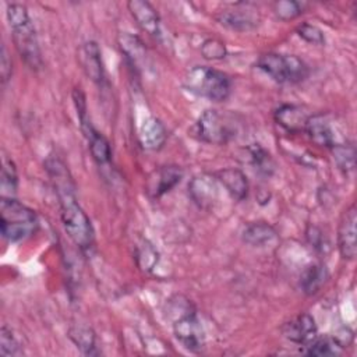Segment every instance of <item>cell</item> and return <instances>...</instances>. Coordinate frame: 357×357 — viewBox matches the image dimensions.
Returning <instances> with one entry per match:
<instances>
[{
    "label": "cell",
    "mask_w": 357,
    "mask_h": 357,
    "mask_svg": "<svg viewBox=\"0 0 357 357\" xmlns=\"http://www.w3.org/2000/svg\"><path fill=\"white\" fill-rule=\"evenodd\" d=\"M308 116L305 109L297 105H282L275 112L276 123L289 132L304 131Z\"/></svg>",
    "instance_id": "17"
},
{
    "label": "cell",
    "mask_w": 357,
    "mask_h": 357,
    "mask_svg": "<svg viewBox=\"0 0 357 357\" xmlns=\"http://www.w3.org/2000/svg\"><path fill=\"white\" fill-rule=\"evenodd\" d=\"M56 194L59 197L60 216L67 236L81 250L91 248L93 244L95 231L88 215L77 202L75 185L56 190Z\"/></svg>",
    "instance_id": "1"
},
{
    "label": "cell",
    "mask_w": 357,
    "mask_h": 357,
    "mask_svg": "<svg viewBox=\"0 0 357 357\" xmlns=\"http://www.w3.org/2000/svg\"><path fill=\"white\" fill-rule=\"evenodd\" d=\"M333 159L340 170L344 173L351 172L356 165V151L353 145H344V144H335L332 148Z\"/></svg>",
    "instance_id": "28"
},
{
    "label": "cell",
    "mask_w": 357,
    "mask_h": 357,
    "mask_svg": "<svg viewBox=\"0 0 357 357\" xmlns=\"http://www.w3.org/2000/svg\"><path fill=\"white\" fill-rule=\"evenodd\" d=\"M79 59L85 74L96 84H102L105 79V70L102 63L100 49L96 42H85L79 52Z\"/></svg>",
    "instance_id": "14"
},
{
    "label": "cell",
    "mask_w": 357,
    "mask_h": 357,
    "mask_svg": "<svg viewBox=\"0 0 357 357\" xmlns=\"http://www.w3.org/2000/svg\"><path fill=\"white\" fill-rule=\"evenodd\" d=\"M307 238H308L310 244H311L315 250L324 251V247H325V245H324V244H325V241H324V234H322V231H321L318 227L310 226L308 230H307Z\"/></svg>",
    "instance_id": "35"
},
{
    "label": "cell",
    "mask_w": 357,
    "mask_h": 357,
    "mask_svg": "<svg viewBox=\"0 0 357 357\" xmlns=\"http://www.w3.org/2000/svg\"><path fill=\"white\" fill-rule=\"evenodd\" d=\"M158 259H159L158 251L153 248V245L148 240H142L135 245V261L142 271L145 272L152 271L158 264Z\"/></svg>",
    "instance_id": "27"
},
{
    "label": "cell",
    "mask_w": 357,
    "mask_h": 357,
    "mask_svg": "<svg viewBox=\"0 0 357 357\" xmlns=\"http://www.w3.org/2000/svg\"><path fill=\"white\" fill-rule=\"evenodd\" d=\"M173 333L188 351L199 353L205 346V332L195 311L173 319Z\"/></svg>",
    "instance_id": "6"
},
{
    "label": "cell",
    "mask_w": 357,
    "mask_h": 357,
    "mask_svg": "<svg viewBox=\"0 0 357 357\" xmlns=\"http://www.w3.org/2000/svg\"><path fill=\"white\" fill-rule=\"evenodd\" d=\"M139 141L146 149H159L166 141V130L156 117H146L139 127Z\"/></svg>",
    "instance_id": "18"
},
{
    "label": "cell",
    "mask_w": 357,
    "mask_h": 357,
    "mask_svg": "<svg viewBox=\"0 0 357 357\" xmlns=\"http://www.w3.org/2000/svg\"><path fill=\"white\" fill-rule=\"evenodd\" d=\"M68 337L71 339V342L77 346V349L82 354H85V356H98L99 354V350L95 346L96 337L91 328L84 326V325L71 326L68 329Z\"/></svg>",
    "instance_id": "21"
},
{
    "label": "cell",
    "mask_w": 357,
    "mask_h": 357,
    "mask_svg": "<svg viewBox=\"0 0 357 357\" xmlns=\"http://www.w3.org/2000/svg\"><path fill=\"white\" fill-rule=\"evenodd\" d=\"M119 43H120L121 52L126 54V57H127L132 64H138L141 60H144L145 47H144L142 42L139 40V38L132 36V35L124 32V33L120 35Z\"/></svg>",
    "instance_id": "24"
},
{
    "label": "cell",
    "mask_w": 357,
    "mask_h": 357,
    "mask_svg": "<svg viewBox=\"0 0 357 357\" xmlns=\"http://www.w3.org/2000/svg\"><path fill=\"white\" fill-rule=\"evenodd\" d=\"M128 11L131 13L132 18L137 21L139 28L149 35H159V15L156 10L149 4L148 1L144 0H131L127 3Z\"/></svg>",
    "instance_id": "13"
},
{
    "label": "cell",
    "mask_w": 357,
    "mask_h": 357,
    "mask_svg": "<svg viewBox=\"0 0 357 357\" xmlns=\"http://www.w3.org/2000/svg\"><path fill=\"white\" fill-rule=\"evenodd\" d=\"M328 268L324 264L308 265L300 279V286L303 291L308 296L315 294L328 279Z\"/></svg>",
    "instance_id": "20"
},
{
    "label": "cell",
    "mask_w": 357,
    "mask_h": 357,
    "mask_svg": "<svg viewBox=\"0 0 357 357\" xmlns=\"http://www.w3.org/2000/svg\"><path fill=\"white\" fill-rule=\"evenodd\" d=\"M17 169L11 159H7L3 156L1 163V174H0V188H1V197H13L17 191Z\"/></svg>",
    "instance_id": "25"
},
{
    "label": "cell",
    "mask_w": 357,
    "mask_h": 357,
    "mask_svg": "<svg viewBox=\"0 0 357 357\" xmlns=\"http://www.w3.org/2000/svg\"><path fill=\"white\" fill-rule=\"evenodd\" d=\"M183 178V170L178 166L169 165L155 169L146 178V192L151 198H159L176 187Z\"/></svg>",
    "instance_id": "8"
},
{
    "label": "cell",
    "mask_w": 357,
    "mask_h": 357,
    "mask_svg": "<svg viewBox=\"0 0 357 357\" xmlns=\"http://www.w3.org/2000/svg\"><path fill=\"white\" fill-rule=\"evenodd\" d=\"M257 67L279 84H298L308 77L307 64L293 54L265 53L257 60Z\"/></svg>",
    "instance_id": "4"
},
{
    "label": "cell",
    "mask_w": 357,
    "mask_h": 357,
    "mask_svg": "<svg viewBox=\"0 0 357 357\" xmlns=\"http://www.w3.org/2000/svg\"><path fill=\"white\" fill-rule=\"evenodd\" d=\"M250 163L252 167L264 176H271L275 170V162L268 151H265L259 144H254L247 148Z\"/></svg>",
    "instance_id": "22"
},
{
    "label": "cell",
    "mask_w": 357,
    "mask_h": 357,
    "mask_svg": "<svg viewBox=\"0 0 357 357\" xmlns=\"http://www.w3.org/2000/svg\"><path fill=\"white\" fill-rule=\"evenodd\" d=\"M356 222H357V212L356 205L351 204L342 215L339 231H337V244L339 252L344 259H353L357 252L356 245Z\"/></svg>",
    "instance_id": "9"
},
{
    "label": "cell",
    "mask_w": 357,
    "mask_h": 357,
    "mask_svg": "<svg viewBox=\"0 0 357 357\" xmlns=\"http://www.w3.org/2000/svg\"><path fill=\"white\" fill-rule=\"evenodd\" d=\"M6 15H7V21H8V25H10L11 29H14L17 26H21V25L31 21L26 8L22 4H15V3L10 4L7 7Z\"/></svg>",
    "instance_id": "33"
},
{
    "label": "cell",
    "mask_w": 357,
    "mask_h": 357,
    "mask_svg": "<svg viewBox=\"0 0 357 357\" xmlns=\"http://www.w3.org/2000/svg\"><path fill=\"white\" fill-rule=\"evenodd\" d=\"M278 237L276 230L265 222H254L244 227L241 233V238L244 243L254 245V247H262L266 244H271Z\"/></svg>",
    "instance_id": "19"
},
{
    "label": "cell",
    "mask_w": 357,
    "mask_h": 357,
    "mask_svg": "<svg viewBox=\"0 0 357 357\" xmlns=\"http://www.w3.org/2000/svg\"><path fill=\"white\" fill-rule=\"evenodd\" d=\"M237 123L233 116L220 113L215 109L205 110L197 124L195 134L198 139L206 144L223 145L236 137Z\"/></svg>",
    "instance_id": "5"
},
{
    "label": "cell",
    "mask_w": 357,
    "mask_h": 357,
    "mask_svg": "<svg viewBox=\"0 0 357 357\" xmlns=\"http://www.w3.org/2000/svg\"><path fill=\"white\" fill-rule=\"evenodd\" d=\"M184 86L191 93L213 102L226 100L231 91L229 75L208 66L192 67L184 78Z\"/></svg>",
    "instance_id": "3"
},
{
    "label": "cell",
    "mask_w": 357,
    "mask_h": 357,
    "mask_svg": "<svg viewBox=\"0 0 357 357\" xmlns=\"http://www.w3.org/2000/svg\"><path fill=\"white\" fill-rule=\"evenodd\" d=\"M38 219L35 212L14 197L0 198V230L11 243L21 241L35 233Z\"/></svg>",
    "instance_id": "2"
},
{
    "label": "cell",
    "mask_w": 357,
    "mask_h": 357,
    "mask_svg": "<svg viewBox=\"0 0 357 357\" xmlns=\"http://www.w3.org/2000/svg\"><path fill=\"white\" fill-rule=\"evenodd\" d=\"M89 144V151L93 160L99 165H105L112 158V149L109 141L96 130H93L88 137H85Z\"/></svg>",
    "instance_id": "23"
},
{
    "label": "cell",
    "mask_w": 357,
    "mask_h": 357,
    "mask_svg": "<svg viewBox=\"0 0 357 357\" xmlns=\"http://www.w3.org/2000/svg\"><path fill=\"white\" fill-rule=\"evenodd\" d=\"M20 353L21 350H20L18 340L13 335L11 329L3 325L0 331V354L3 357H7V356H17Z\"/></svg>",
    "instance_id": "30"
},
{
    "label": "cell",
    "mask_w": 357,
    "mask_h": 357,
    "mask_svg": "<svg viewBox=\"0 0 357 357\" xmlns=\"http://www.w3.org/2000/svg\"><path fill=\"white\" fill-rule=\"evenodd\" d=\"M304 131L317 145L326 146V148H332L335 145V134H333L332 126L328 121L326 116L321 113L308 116Z\"/></svg>",
    "instance_id": "16"
},
{
    "label": "cell",
    "mask_w": 357,
    "mask_h": 357,
    "mask_svg": "<svg viewBox=\"0 0 357 357\" xmlns=\"http://www.w3.org/2000/svg\"><path fill=\"white\" fill-rule=\"evenodd\" d=\"M282 331L286 339L303 346H307L310 342H312L318 336L315 321L307 312H303L296 318H293L291 321L286 322Z\"/></svg>",
    "instance_id": "12"
},
{
    "label": "cell",
    "mask_w": 357,
    "mask_h": 357,
    "mask_svg": "<svg viewBox=\"0 0 357 357\" xmlns=\"http://www.w3.org/2000/svg\"><path fill=\"white\" fill-rule=\"evenodd\" d=\"M340 344L335 337H315L305 346L304 353L308 356H336L340 351Z\"/></svg>",
    "instance_id": "26"
},
{
    "label": "cell",
    "mask_w": 357,
    "mask_h": 357,
    "mask_svg": "<svg viewBox=\"0 0 357 357\" xmlns=\"http://www.w3.org/2000/svg\"><path fill=\"white\" fill-rule=\"evenodd\" d=\"M0 75H1V82L6 84L10 77H11V60L8 57V52L6 46H1V57H0Z\"/></svg>",
    "instance_id": "34"
},
{
    "label": "cell",
    "mask_w": 357,
    "mask_h": 357,
    "mask_svg": "<svg viewBox=\"0 0 357 357\" xmlns=\"http://www.w3.org/2000/svg\"><path fill=\"white\" fill-rule=\"evenodd\" d=\"M297 35L301 39H304L305 42L312 43V45H324L325 43L324 32L317 25H312L308 22H303L301 25L297 26Z\"/></svg>",
    "instance_id": "32"
},
{
    "label": "cell",
    "mask_w": 357,
    "mask_h": 357,
    "mask_svg": "<svg viewBox=\"0 0 357 357\" xmlns=\"http://www.w3.org/2000/svg\"><path fill=\"white\" fill-rule=\"evenodd\" d=\"M248 4L238 3L231 10H225L218 15V21L233 31H250L258 25V15Z\"/></svg>",
    "instance_id": "11"
},
{
    "label": "cell",
    "mask_w": 357,
    "mask_h": 357,
    "mask_svg": "<svg viewBox=\"0 0 357 357\" xmlns=\"http://www.w3.org/2000/svg\"><path fill=\"white\" fill-rule=\"evenodd\" d=\"M13 31V40L14 45L22 57V60L32 68L38 70L42 66L40 49L38 45V38L35 33V28L32 22H26L21 26H17Z\"/></svg>",
    "instance_id": "7"
},
{
    "label": "cell",
    "mask_w": 357,
    "mask_h": 357,
    "mask_svg": "<svg viewBox=\"0 0 357 357\" xmlns=\"http://www.w3.org/2000/svg\"><path fill=\"white\" fill-rule=\"evenodd\" d=\"M216 181L215 176L199 174L188 183V194L199 208L209 209L218 201L219 191Z\"/></svg>",
    "instance_id": "10"
},
{
    "label": "cell",
    "mask_w": 357,
    "mask_h": 357,
    "mask_svg": "<svg viewBox=\"0 0 357 357\" xmlns=\"http://www.w3.org/2000/svg\"><path fill=\"white\" fill-rule=\"evenodd\" d=\"M276 17L282 21H290L303 13V4L293 0H280L273 4Z\"/></svg>",
    "instance_id": "29"
},
{
    "label": "cell",
    "mask_w": 357,
    "mask_h": 357,
    "mask_svg": "<svg viewBox=\"0 0 357 357\" xmlns=\"http://www.w3.org/2000/svg\"><path fill=\"white\" fill-rule=\"evenodd\" d=\"M201 53L208 60H220L226 56V46L222 40L216 38H209L204 40L201 46Z\"/></svg>",
    "instance_id": "31"
},
{
    "label": "cell",
    "mask_w": 357,
    "mask_h": 357,
    "mask_svg": "<svg viewBox=\"0 0 357 357\" xmlns=\"http://www.w3.org/2000/svg\"><path fill=\"white\" fill-rule=\"evenodd\" d=\"M216 180L226 188L230 197L236 201H243L248 195L247 176L236 167L222 169L216 173Z\"/></svg>",
    "instance_id": "15"
}]
</instances>
